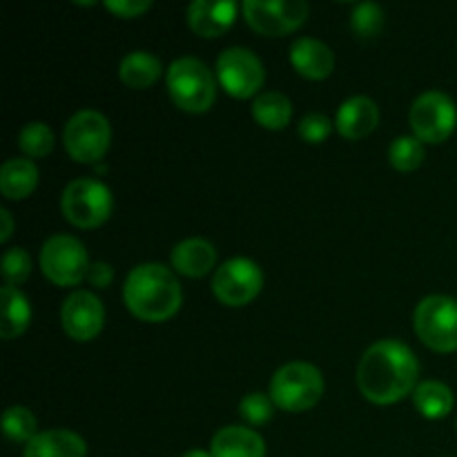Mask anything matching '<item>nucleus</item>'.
Here are the masks:
<instances>
[{"label": "nucleus", "mask_w": 457, "mask_h": 457, "mask_svg": "<svg viewBox=\"0 0 457 457\" xmlns=\"http://www.w3.org/2000/svg\"><path fill=\"white\" fill-rule=\"evenodd\" d=\"M22 457H87V445L76 433L54 428V431L38 433L25 446Z\"/></svg>", "instance_id": "18"}, {"label": "nucleus", "mask_w": 457, "mask_h": 457, "mask_svg": "<svg viewBox=\"0 0 457 457\" xmlns=\"http://www.w3.org/2000/svg\"><path fill=\"white\" fill-rule=\"evenodd\" d=\"M165 80H168L172 103L179 110L187 112V114H204L214 105V98H217L214 76L199 58H177L170 65Z\"/></svg>", "instance_id": "3"}, {"label": "nucleus", "mask_w": 457, "mask_h": 457, "mask_svg": "<svg viewBox=\"0 0 457 457\" xmlns=\"http://www.w3.org/2000/svg\"><path fill=\"white\" fill-rule=\"evenodd\" d=\"M183 457H212V453H208V451H201V449H195V451H187Z\"/></svg>", "instance_id": "35"}, {"label": "nucleus", "mask_w": 457, "mask_h": 457, "mask_svg": "<svg viewBox=\"0 0 457 457\" xmlns=\"http://www.w3.org/2000/svg\"><path fill=\"white\" fill-rule=\"evenodd\" d=\"M290 62L295 70L311 80H324L333 74L335 56L328 45L317 38H297L290 47Z\"/></svg>", "instance_id": "16"}, {"label": "nucleus", "mask_w": 457, "mask_h": 457, "mask_svg": "<svg viewBox=\"0 0 457 457\" xmlns=\"http://www.w3.org/2000/svg\"><path fill=\"white\" fill-rule=\"evenodd\" d=\"M18 145L31 159H43L54 150V132L43 120H31L18 134Z\"/></svg>", "instance_id": "25"}, {"label": "nucleus", "mask_w": 457, "mask_h": 457, "mask_svg": "<svg viewBox=\"0 0 457 457\" xmlns=\"http://www.w3.org/2000/svg\"><path fill=\"white\" fill-rule=\"evenodd\" d=\"M297 132L303 141L317 145V143H324L326 138L330 137V132H333V123H330L328 116L312 112V114L303 116L302 123H299V128H297Z\"/></svg>", "instance_id": "31"}, {"label": "nucleus", "mask_w": 457, "mask_h": 457, "mask_svg": "<svg viewBox=\"0 0 457 457\" xmlns=\"http://www.w3.org/2000/svg\"><path fill=\"white\" fill-rule=\"evenodd\" d=\"M212 457H266V442L248 427H223L210 445Z\"/></svg>", "instance_id": "17"}, {"label": "nucleus", "mask_w": 457, "mask_h": 457, "mask_svg": "<svg viewBox=\"0 0 457 457\" xmlns=\"http://www.w3.org/2000/svg\"><path fill=\"white\" fill-rule=\"evenodd\" d=\"M152 7L150 0H107L105 9L119 18H137Z\"/></svg>", "instance_id": "32"}, {"label": "nucleus", "mask_w": 457, "mask_h": 457, "mask_svg": "<svg viewBox=\"0 0 457 457\" xmlns=\"http://www.w3.org/2000/svg\"><path fill=\"white\" fill-rule=\"evenodd\" d=\"M0 221H3V230H0V241L7 244L9 237L13 232V221H12V214H9L7 208H0Z\"/></svg>", "instance_id": "34"}, {"label": "nucleus", "mask_w": 457, "mask_h": 457, "mask_svg": "<svg viewBox=\"0 0 457 457\" xmlns=\"http://www.w3.org/2000/svg\"><path fill=\"white\" fill-rule=\"evenodd\" d=\"M455 428H457V422H455Z\"/></svg>", "instance_id": "36"}, {"label": "nucleus", "mask_w": 457, "mask_h": 457, "mask_svg": "<svg viewBox=\"0 0 457 457\" xmlns=\"http://www.w3.org/2000/svg\"><path fill=\"white\" fill-rule=\"evenodd\" d=\"M237 21V4L230 0H195L187 7V25L201 38H217L226 34Z\"/></svg>", "instance_id": "14"}, {"label": "nucleus", "mask_w": 457, "mask_h": 457, "mask_svg": "<svg viewBox=\"0 0 457 457\" xmlns=\"http://www.w3.org/2000/svg\"><path fill=\"white\" fill-rule=\"evenodd\" d=\"M161 71L163 65L150 52H129L119 65L120 80L132 89H145L154 85L161 79Z\"/></svg>", "instance_id": "22"}, {"label": "nucleus", "mask_w": 457, "mask_h": 457, "mask_svg": "<svg viewBox=\"0 0 457 457\" xmlns=\"http://www.w3.org/2000/svg\"><path fill=\"white\" fill-rule=\"evenodd\" d=\"M61 321L74 342H92L105 324V308L94 293L76 290L62 303Z\"/></svg>", "instance_id": "13"}, {"label": "nucleus", "mask_w": 457, "mask_h": 457, "mask_svg": "<svg viewBox=\"0 0 457 457\" xmlns=\"http://www.w3.org/2000/svg\"><path fill=\"white\" fill-rule=\"evenodd\" d=\"M409 119L415 138H420L422 143H431V145L445 143L457 125L453 98L437 89H428L415 98Z\"/></svg>", "instance_id": "9"}, {"label": "nucleus", "mask_w": 457, "mask_h": 457, "mask_svg": "<svg viewBox=\"0 0 457 457\" xmlns=\"http://www.w3.org/2000/svg\"><path fill=\"white\" fill-rule=\"evenodd\" d=\"M453 393L446 384L428 379L413 391V404L427 420H442L453 411Z\"/></svg>", "instance_id": "23"}, {"label": "nucleus", "mask_w": 457, "mask_h": 457, "mask_svg": "<svg viewBox=\"0 0 457 457\" xmlns=\"http://www.w3.org/2000/svg\"><path fill=\"white\" fill-rule=\"evenodd\" d=\"M351 29L353 34L360 38H375L382 34L384 29V12L379 4L375 3H361L353 9L351 16Z\"/></svg>", "instance_id": "28"}, {"label": "nucleus", "mask_w": 457, "mask_h": 457, "mask_svg": "<svg viewBox=\"0 0 457 457\" xmlns=\"http://www.w3.org/2000/svg\"><path fill=\"white\" fill-rule=\"evenodd\" d=\"M263 286V272L253 259L235 257L228 259L217 268L212 279V293L223 306L241 308L248 306Z\"/></svg>", "instance_id": "10"}, {"label": "nucleus", "mask_w": 457, "mask_h": 457, "mask_svg": "<svg viewBox=\"0 0 457 457\" xmlns=\"http://www.w3.org/2000/svg\"><path fill=\"white\" fill-rule=\"evenodd\" d=\"M67 154L79 163H98L107 154L112 143L110 120L96 110H80L67 120L62 134Z\"/></svg>", "instance_id": "7"}, {"label": "nucleus", "mask_w": 457, "mask_h": 457, "mask_svg": "<svg viewBox=\"0 0 457 457\" xmlns=\"http://www.w3.org/2000/svg\"><path fill=\"white\" fill-rule=\"evenodd\" d=\"M31 257L25 248H12L3 257V277L7 286H18L29 277Z\"/></svg>", "instance_id": "30"}, {"label": "nucleus", "mask_w": 457, "mask_h": 457, "mask_svg": "<svg viewBox=\"0 0 457 457\" xmlns=\"http://www.w3.org/2000/svg\"><path fill=\"white\" fill-rule=\"evenodd\" d=\"M87 279L94 288H107V286L112 284V279H114V270H112L110 263L96 262L89 266Z\"/></svg>", "instance_id": "33"}, {"label": "nucleus", "mask_w": 457, "mask_h": 457, "mask_svg": "<svg viewBox=\"0 0 457 457\" xmlns=\"http://www.w3.org/2000/svg\"><path fill=\"white\" fill-rule=\"evenodd\" d=\"M38 186V168L29 159H9L0 168V192L4 199H27Z\"/></svg>", "instance_id": "20"}, {"label": "nucleus", "mask_w": 457, "mask_h": 457, "mask_svg": "<svg viewBox=\"0 0 457 457\" xmlns=\"http://www.w3.org/2000/svg\"><path fill=\"white\" fill-rule=\"evenodd\" d=\"M253 116L262 128L284 129L293 119V103L281 92H263L254 98Z\"/></svg>", "instance_id": "24"}, {"label": "nucleus", "mask_w": 457, "mask_h": 457, "mask_svg": "<svg viewBox=\"0 0 457 457\" xmlns=\"http://www.w3.org/2000/svg\"><path fill=\"white\" fill-rule=\"evenodd\" d=\"M245 22L257 34L286 36L306 22L308 4L302 0H279V3H263V0H245Z\"/></svg>", "instance_id": "12"}, {"label": "nucleus", "mask_w": 457, "mask_h": 457, "mask_svg": "<svg viewBox=\"0 0 457 457\" xmlns=\"http://www.w3.org/2000/svg\"><path fill=\"white\" fill-rule=\"evenodd\" d=\"M123 302L134 317L143 321H168L183 303V290L177 275L163 263H141L128 275Z\"/></svg>", "instance_id": "2"}, {"label": "nucleus", "mask_w": 457, "mask_h": 457, "mask_svg": "<svg viewBox=\"0 0 457 457\" xmlns=\"http://www.w3.org/2000/svg\"><path fill=\"white\" fill-rule=\"evenodd\" d=\"M38 422L34 413L25 406H9L3 415V431L12 442H27L29 445L38 436Z\"/></svg>", "instance_id": "26"}, {"label": "nucleus", "mask_w": 457, "mask_h": 457, "mask_svg": "<svg viewBox=\"0 0 457 457\" xmlns=\"http://www.w3.org/2000/svg\"><path fill=\"white\" fill-rule=\"evenodd\" d=\"M388 161L400 172H413L424 161V143L415 137H400L388 147Z\"/></svg>", "instance_id": "27"}, {"label": "nucleus", "mask_w": 457, "mask_h": 457, "mask_svg": "<svg viewBox=\"0 0 457 457\" xmlns=\"http://www.w3.org/2000/svg\"><path fill=\"white\" fill-rule=\"evenodd\" d=\"M0 302H3V320H0V337L13 339L27 330L31 321V308L25 295L16 286H3L0 290Z\"/></svg>", "instance_id": "21"}, {"label": "nucleus", "mask_w": 457, "mask_h": 457, "mask_svg": "<svg viewBox=\"0 0 457 457\" xmlns=\"http://www.w3.org/2000/svg\"><path fill=\"white\" fill-rule=\"evenodd\" d=\"M217 79L232 98H250L263 87L266 71L254 52L245 47H228L217 61Z\"/></svg>", "instance_id": "11"}, {"label": "nucleus", "mask_w": 457, "mask_h": 457, "mask_svg": "<svg viewBox=\"0 0 457 457\" xmlns=\"http://www.w3.org/2000/svg\"><path fill=\"white\" fill-rule=\"evenodd\" d=\"M321 395H324L321 370L308 361H290L272 375L270 397L277 409L303 413L317 406Z\"/></svg>", "instance_id": "4"}, {"label": "nucleus", "mask_w": 457, "mask_h": 457, "mask_svg": "<svg viewBox=\"0 0 457 457\" xmlns=\"http://www.w3.org/2000/svg\"><path fill=\"white\" fill-rule=\"evenodd\" d=\"M379 123V107L369 96H353L344 101L337 110V119H335V128L342 137L364 138L370 132H375Z\"/></svg>", "instance_id": "15"}, {"label": "nucleus", "mask_w": 457, "mask_h": 457, "mask_svg": "<svg viewBox=\"0 0 457 457\" xmlns=\"http://www.w3.org/2000/svg\"><path fill=\"white\" fill-rule=\"evenodd\" d=\"M415 333L436 353L457 351V299L446 295L424 297L415 308Z\"/></svg>", "instance_id": "6"}, {"label": "nucleus", "mask_w": 457, "mask_h": 457, "mask_svg": "<svg viewBox=\"0 0 457 457\" xmlns=\"http://www.w3.org/2000/svg\"><path fill=\"white\" fill-rule=\"evenodd\" d=\"M40 270L52 284L62 288L79 286L89 272L87 250L71 235L49 237L40 250Z\"/></svg>", "instance_id": "8"}, {"label": "nucleus", "mask_w": 457, "mask_h": 457, "mask_svg": "<svg viewBox=\"0 0 457 457\" xmlns=\"http://www.w3.org/2000/svg\"><path fill=\"white\" fill-rule=\"evenodd\" d=\"M420 364L415 353L397 339L373 344L357 366L361 395L379 406L395 404L418 388Z\"/></svg>", "instance_id": "1"}, {"label": "nucleus", "mask_w": 457, "mask_h": 457, "mask_svg": "<svg viewBox=\"0 0 457 457\" xmlns=\"http://www.w3.org/2000/svg\"><path fill=\"white\" fill-rule=\"evenodd\" d=\"M114 208V196L105 183L96 179H76L67 183L61 196V210L67 221L76 228H98L112 217Z\"/></svg>", "instance_id": "5"}, {"label": "nucleus", "mask_w": 457, "mask_h": 457, "mask_svg": "<svg viewBox=\"0 0 457 457\" xmlns=\"http://www.w3.org/2000/svg\"><path fill=\"white\" fill-rule=\"evenodd\" d=\"M217 262V250L205 239H186L172 250V268L183 277H204L208 275Z\"/></svg>", "instance_id": "19"}, {"label": "nucleus", "mask_w": 457, "mask_h": 457, "mask_svg": "<svg viewBox=\"0 0 457 457\" xmlns=\"http://www.w3.org/2000/svg\"><path fill=\"white\" fill-rule=\"evenodd\" d=\"M239 415L245 422L253 424V427H262V424H266L275 415V402L266 393H250V395L241 400Z\"/></svg>", "instance_id": "29"}]
</instances>
